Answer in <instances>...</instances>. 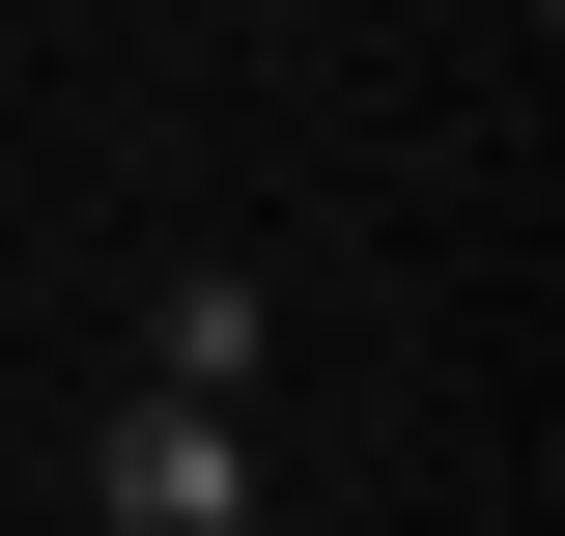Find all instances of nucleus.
<instances>
[{
	"label": "nucleus",
	"mask_w": 565,
	"mask_h": 536,
	"mask_svg": "<svg viewBox=\"0 0 565 536\" xmlns=\"http://www.w3.org/2000/svg\"><path fill=\"white\" fill-rule=\"evenodd\" d=\"M226 480H255L226 396H141V424H114V536H226Z\"/></svg>",
	"instance_id": "1"
},
{
	"label": "nucleus",
	"mask_w": 565,
	"mask_h": 536,
	"mask_svg": "<svg viewBox=\"0 0 565 536\" xmlns=\"http://www.w3.org/2000/svg\"><path fill=\"white\" fill-rule=\"evenodd\" d=\"M141 367H170V396H226V367H255V255H199V282H170V311H141Z\"/></svg>",
	"instance_id": "2"
}]
</instances>
